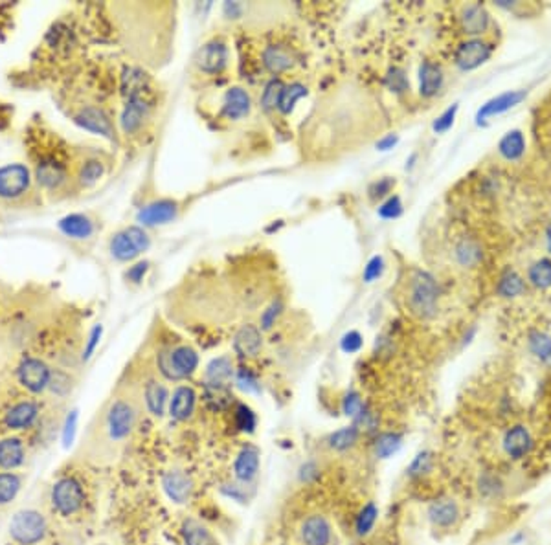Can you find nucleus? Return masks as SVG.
I'll return each mask as SVG.
<instances>
[{"mask_svg": "<svg viewBox=\"0 0 551 545\" xmlns=\"http://www.w3.org/2000/svg\"><path fill=\"white\" fill-rule=\"evenodd\" d=\"M437 297H440V288L434 275L425 270L413 272L408 288L410 311L418 318H432L437 311Z\"/></svg>", "mask_w": 551, "mask_h": 545, "instance_id": "1", "label": "nucleus"}, {"mask_svg": "<svg viewBox=\"0 0 551 545\" xmlns=\"http://www.w3.org/2000/svg\"><path fill=\"white\" fill-rule=\"evenodd\" d=\"M158 365H160V371L171 380H184V378L192 377L199 368V355L195 349L187 346L175 347L160 355Z\"/></svg>", "mask_w": 551, "mask_h": 545, "instance_id": "2", "label": "nucleus"}, {"mask_svg": "<svg viewBox=\"0 0 551 545\" xmlns=\"http://www.w3.org/2000/svg\"><path fill=\"white\" fill-rule=\"evenodd\" d=\"M149 248V237L142 228L133 226L114 235L111 243V252L120 261H131Z\"/></svg>", "mask_w": 551, "mask_h": 545, "instance_id": "3", "label": "nucleus"}, {"mask_svg": "<svg viewBox=\"0 0 551 545\" xmlns=\"http://www.w3.org/2000/svg\"><path fill=\"white\" fill-rule=\"evenodd\" d=\"M491 55H493V46L487 40L474 37V39H467L458 46V50L454 53V61H456L459 70L471 72L489 61Z\"/></svg>", "mask_w": 551, "mask_h": 545, "instance_id": "4", "label": "nucleus"}, {"mask_svg": "<svg viewBox=\"0 0 551 545\" xmlns=\"http://www.w3.org/2000/svg\"><path fill=\"white\" fill-rule=\"evenodd\" d=\"M9 531H11V536L17 541L24 545H31L45 536L46 523L43 516L36 512V510H24V512H18L15 516Z\"/></svg>", "mask_w": 551, "mask_h": 545, "instance_id": "5", "label": "nucleus"}, {"mask_svg": "<svg viewBox=\"0 0 551 545\" xmlns=\"http://www.w3.org/2000/svg\"><path fill=\"white\" fill-rule=\"evenodd\" d=\"M502 448L503 453H506L509 459L520 461V459H525L529 453L533 452L535 439L528 426L515 424L511 426V428H507V431L503 434Z\"/></svg>", "mask_w": 551, "mask_h": 545, "instance_id": "6", "label": "nucleus"}, {"mask_svg": "<svg viewBox=\"0 0 551 545\" xmlns=\"http://www.w3.org/2000/svg\"><path fill=\"white\" fill-rule=\"evenodd\" d=\"M30 187V171L24 165H6L0 169V199L13 200L23 197Z\"/></svg>", "mask_w": 551, "mask_h": 545, "instance_id": "7", "label": "nucleus"}, {"mask_svg": "<svg viewBox=\"0 0 551 545\" xmlns=\"http://www.w3.org/2000/svg\"><path fill=\"white\" fill-rule=\"evenodd\" d=\"M136 412L127 400H116L107 413V428L112 439H125L133 431Z\"/></svg>", "mask_w": 551, "mask_h": 545, "instance_id": "8", "label": "nucleus"}, {"mask_svg": "<svg viewBox=\"0 0 551 545\" xmlns=\"http://www.w3.org/2000/svg\"><path fill=\"white\" fill-rule=\"evenodd\" d=\"M52 501L62 514H74L76 510L81 509L84 501V494L81 485L76 479H61L58 481L52 492Z\"/></svg>", "mask_w": 551, "mask_h": 545, "instance_id": "9", "label": "nucleus"}, {"mask_svg": "<svg viewBox=\"0 0 551 545\" xmlns=\"http://www.w3.org/2000/svg\"><path fill=\"white\" fill-rule=\"evenodd\" d=\"M300 540L303 545H331L333 527L329 519L320 514H312L300 527Z\"/></svg>", "mask_w": 551, "mask_h": 545, "instance_id": "10", "label": "nucleus"}, {"mask_svg": "<svg viewBox=\"0 0 551 545\" xmlns=\"http://www.w3.org/2000/svg\"><path fill=\"white\" fill-rule=\"evenodd\" d=\"M525 99V90H509L503 92L496 98L489 99V101L481 105V109L476 112V123L481 125L485 120H489L493 116L503 114V112L511 111L513 106H516L520 101Z\"/></svg>", "mask_w": 551, "mask_h": 545, "instance_id": "11", "label": "nucleus"}, {"mask_svg": "<svg viewBox=\"0 0 551 545\" xmlns=\"http://www.w3.org/2000/svg\"><path fill=\"white\" fill-rule=\"evenodd\" d=\"M259 474V450L252 444H245L234 461V475L241 485H250Z\"/></svg>", "mask_w": 551, "mask_h": 545, "instance_id": "12", "label": "nucleus"}, {"mask_svg": "<svg viewBox=\"0 0 551 545\" xmlns=\"http://www.w3.org/2000/svg\"><path fill=\"white\" fill-rule=\"evenodd\" d=\"M428 522L434 525V527L440 529H449L452 525H456L459 519V507L458 503L450 497H441V500L432 501L427 509Z\"/></svg>", "mask_w": 551, "mask_h": 545, "instance_id": "13", "label": "nucleus"}, {"mask_svg": "<svg viewBox=\"0 0 551 545\" xmlns=\"http://www.w3.org/2000/svg\"><path fill=\"white\" fill-rule=\"evenodd\" d=\"M162 487H164L169 500L175 501V503H186L193 490L192 479L182 470H169V472H165L164 478H162Z\"/></svg>", "mask_w": 551, "mask_h": 545, "instance_id": "14", "label": "nucleus"}, {"mask_svg": "<svg viewBox=\"0 0 551 545\" xmlns=\"http://www.w3.org/2000/svg\"><path fill=\"white\" fill-rule=\"evenodd\" d=\"M459 23H462L463 31L467 35H481L489 28L491 18L485 6L480 2H474V4L463 6L462 13H459Z\"/></svg>", "mask_w": 551, "mask_h": 545, "instance_id": "15", "label": "nucleus"}, {"mask_svg": "<svg viewBox=\"0 0 551 545\" xmlns=\"http://www.w3.org/2000/svg\"><path fill=\"white\" fill-rule=\"evenodd\" d=\"M228 61V50L222 43L212 40L208 45H204L197 53V67L202 72L214 74V72H221Z\"/></svg>", "mask_w": 551, "mask_h": 545, "instance_id": "16", "label": "nucleus"}, {"mask_svg": "<svg viewBox=\"0 0 551 545\" xmlns=\"http://www.w3.org/2000/svg\"><path fill=\"white\" fill-rule=\"evenodd\" d=\"M21 384L30 391H43L50 384V371L40 360H26L18 369Z\"/></svg>", "mask_w": 551, "mask_h": 545, "instance_id": "17", "label": "nucleus"}, {"mask_svg": "<svg viewBox=\"0 0 551 545\" xmlns=\"http://www.w3.org/2000/svg\"><path fill=\"white\" fill-rule=\"evenodd\" d=\"M177 202L173 200H158L151 202L146 208L140 209L138 221L143 222L146 226H156V224H165L177 217Z\"/></svg>", "mask_w": 551, "mask_h": 545, "instance_id": "18", "label": "nucleus"}, {"mask_svg": "<svg viewBox=\"0 0 551 545\" xmlns=\"http://www.w3.org/2000/svg\"><path fill=\"white\" fill-rule=\"evenodd\" d=\"M263 346L261 331L256 325H245L237 331L234 338V349L241 358H253L259 355Z\"/></svg>", "mask_w": 551, "mask_h": 545, "instance_id": "19", "label": "nucleus"}, {"mask_svg": "<svg viewBox=\"0 0 551 545\" xmlns=\"http://www.w3.org/2000/svg\"><path fill=\"white\" fill-rule=\"evenodd\" d=\"M250 96L246 90L234 87L224 94L222 99V116H227L228 120H241L250 112Z\"/></svg>", "mask_w": 551, "mask_h": 545, "instance_id": "20", "label": "nucleus"}, {"mask_svg": "<svg viewBox=\"0 0 551 545\" xmlns=\"http://www.w3.org/2000/svg\"><path fill=\"white\" fill-rule=\"evenodd\" d=\"M197 404V395L192 387L180 386L175 390L173 397H171V402H169V413L177 421H187L190 417L195 412Z\"/></svg>", "mask_w": 551, "mask_h": 545, "instance_id": "21", "label": "nucleus"}, {"mask_svg": "<svg viewBox=\"0 0 551 545\" xmlns=\"http://www.w3.org/2000/svg\"><path fill=\"white\" fill-rule=\"evenodd\" d=\"M443 84V70L430 61H425L419 67V94L422 98H432L440 92Z\"/></svg>", "mask_w": 551, "mask_h": 545, "instance_id": "22", "label": "nucleus"}, {"mask_svg": "<svg viewBox=\"0 0 551 545\" xmlns=\"http://www.w3.org/2000/svg\"><path fill=\"white\" fill-rule=\"evenodd\" d=\"M498 153L509 162L520 160L525 153V138L522 131L513 129L503 134L502 140L498 142Z\"/></svg>", "mask_w": 551, "mask_h": 545, "instance_id": "23", "label": "nucleus"}, {"mask_svg": "<svg viewBox=\"0 0 551 545\" xmlns=\"http://www.w3.org/2000/svg\"><path fill=\"white\" fill-rule=\"evenodd\" d=\"M263 65L271 74H281V72L289 70L294 65V59L290 55V52L283 46H268L265 52H263Z\"/></svg>", "mask_w": 551, "mask_h": 545, "instance_id": "24", "label": "nucleus"}, {"mask_svg": "<svg viewBox=\"0 0 551 545\" xmlns=\"http://www.w3.org/2000/svg\"><path fill=\"white\" fill-rule=\"evenodd\" d=\"M182 538L186 545H219L214 532L197 519H186L182 525Z\"/></svg>", "mask_w": 551, "mask_h": 545, "instance_id": "25", "label": "nucleus"}, {"mask_svg": "<svg viewBox=\"0 0 551 545\" xmlns=\"http://www.w3.org/2000/svg\"><path fill=\"white\" fill-rule=\"evenodd\" d=\"M206 384H227L236 377L234 363L228 356H219L206 365Z\"/></svg>", "mask_w": 551, "mask_h": 545, "instance_id": "26", "label": "nucleus"}, {"mask_svg": "<svg viewBox=\"0 0 551 545\" xmlns=\"http://www.w3.org/2000/svg\"><path fill=\"white\" fill-rule=\"evenodd\" d=\"M77 123L83 125L84 129L92 131V133L103 134V136L112 138V125L109 118L98 109H84L80 116H77Z\"/></svg>", "mask_w": 551, "mask_h": 545, "instance_id": "27", "label": "nucleus"}, {"mask_svg": "<svg viewBox=\"0 0 551 545\" xmlns=\"http://www.w3.org/2000/svg\"><path fill=\"white\" fill-rule=\"evenodd\" d=\"M59 230L72 239H87L92 235L94 226L84 215H68L59 221Z\"/></svg>", "mask_w": 551, "mask_h": 545, "instance_id": "28", "label": "nucleus"}, {"mask_svg": "<svg viewBox=\"0 0 551 545\" xmlns=\"http://www.w3.org/2000/svg\"><path fill=\"white\" fill-rule=\"evenodd\" d=\"M168 399H169L168 390L162 386L160 382L153 380L147 384L146 402H147V408H149V412H151L153 415L156 417L164 415L165 406H168Z\"/></svg>", "mask_w": 551, "mask_h": 545, "instance_id": "29", "label": "nucleus"}, {"mask_svg": "<svg viewBox=\"0 0 551 545\" xmlns=\"http://www.w3.org/2000/svg\"><path fill=\"white\" fill-rule=\"evenodd\" d=\"M147 105L142 98L129 99V105L125 106L124 114H121V125H124L125 133H133L142 125Z\"/></svg>", "mask_w": 551, "mask_h": 545, "instance_id": "30", "label": "nucleus"}, {"mask_svg": "<svg viewBox=\"0 0 551 545\" xmlns=\"http://www.w3.org/2000/svg\"><path fill=\"white\" fill-rule=\"evenodd\" d=\"M37 417V408L31 402H23L17 404L15 408L9 409L8 417H6V422H8L9 428H15V430H21V428H26L31 422L36 421Z\"/></svg>", "mask_w": 551, "mask_h": 545, "instance_id": "31", "label": "nucleus"}, {"mask_svg": "<svg viewBox=\"0 0 551 545\" xmlns=\"http://www.w3.org/2000/svg\"><path fill=\"white\" fill-rule=\"evenodd\" d=\"M24 448L18 439L0 441V466L4 468H15L23 463Z\"/></svg>", "mask_w": 551, "mask_h": 545, "instance_id": "32", "label": "nucleus"}, {"mask_svg": "<svg viewBox=\"0 0 551 545\" xmlns=\"http://www.w3.org/2000/svg\"><path fill=\"white\" fill-rule=\"evenodd\" d=\"M204 399L212 409H227L234 397L227 384H206Z\"/></svg>", "mask_w": 551, "mask_h": 545, "instance_id": "33", "label": "nucleus"}, {"mask_svg": "<svg viewBox=\"0 0 551 545\" xmlns=\"http://www.w3.org/2000/svg\"><path fill=\"white\" fill-rule=\"evenodd\" d=\"M359 434L360 431L355 424L346 426V428H340V430L333 431V434L329 435L327 443H329V446L333 448V450H337V452H347V450H351L356 444Z\"/></svg>", "mask_w": 551, "mask_h": 545, "instance_id": "34", "label": "nucleus"}, {"mask_svg": "<svg viewBox=\"0 0 551 545\" xmlns=\"http://www.w3.org/2000/svg\"><path fill=\"white\" fill-rule=\"evenodd\" d=\"M456 259H458L459 265L463 266H476L481 261V248L478 241L474 239H465L459 241L456 244Z\"/></svg>", "mask_w": 551, "mask_h": 545, "instance_id": "35", "label": "nucleus"}, {"mask_svg": "<svg viewBox=\"0 0 551 545\" xmlns=\"http://www.w3.org/2000/svg\"><path fill=\"white\" fill-rule=\"evenodd\" d=\"M529 351L533 353L535 358L551 365V336L540 331H531L528 338Z\"/></svg>", "mask_w": 551, "mask_h": 545, "instance_id": "36", "label": "nucleus"}, {"mask_svg": "<svg viewBox=\"0 0 551 545\" xmlns=\"http://www.w3.org/2000/svg\"><path fill=\"white\" fill-rule=\"evenodd\" d=\"M373 448H375V456H377L378 459H388V457L395 456L400 448H403V435L391 434V431H388V434H381L377 439H375Z\"/></svg>", "mask_w": 551, "mask_h": 545, "instance_id": "37", "label": "nucleus"}, {"mask_svg": "<svg viewBox=\"0 0 551 545\" xmlns=\"http://www.w3.org/2000/svg\"><path fill=\"white\" fill-rule=\"evenodd\" d=\"M496 290L502 297L520 296L524 292V280L515 270H506L498 280Z\"/></svg>", "mask_w": 551, "mask_h": 545, "instance_id": "38", "label": "nucleus"}, {"mask_svg": "<svg viewBox=\"0 0 551 545\" xmlns=\"http://www.w3.org/2000/svg\"><path fill=\"white\" fill-rule=\"evenodd\" d=\"M378 519V507L375 505L373 501L366 503L362 509H360L359 516H356L355 522V531L359 536H368L369 532L373 531L375 523Z\"/></svg>", "mask_w": 551, "mask_h": 545, "instance_id": "39", "label": "nucleus"}, {"mask_svg": "<svg viewBox=\"0 0 551 545\" xmlns=\"http://www.w3.org/2000/svg\"><path fill=\"white\" fill-rule=\"evenodd\" d=\"M528 277L531 285L537 288H550L551 287V259L542 258L537 263L529 266Z\"/></svg>", "mask_w": 551, "mask_h": 545, "instance_id": "40", "label": "nucleus"}, {"mask_svg": "<svg viewBox=\"0 0 551 545\" xmlns=\"http://www.w3.org/2000/svg\"><path fill=\"white\" fill-rule=\"evenodd\" d=\"M303 96H307V87L302 83H293V84H287L283 89V94H281V99H280V105H278V109H280L283 114H289V112H293L294 105L300 101V99L303 98Z\"/></svg>", "mask_w": 551, "mask_h": 545, "instance_id": "41", "label": "nucleus"}, {"mask_svg": "<svg viewBox=\"0 0 551 545\" xmlns=\"http://www.w3.org/2000/svg\"><path fill=\"white\" fill-rule=\"evenodd\" d=\"M234 421H236L237 430L245 431V434H253L256 426H258V417L246 404H237L236 412H234Z\"/></svg>", "mask_w": 551, "mask_h": 545, "instance_id": "42", "label": "nucleus"}, {"mask_svg": "<svg viewBox=\"0 0 551 545\" xmlns=\"http://www.w3.org/2000/svg\"><path fill=\"white\" fill-rule=\"evenodd\" d=\"M432 466H434V456L430 452H419L406 468V475L408 478H422L428 472H432Z\"/></svg>", "mask_w": 551, "mask_h": 545, "instance_id": "43", "label": "nucleus"}, {"mask_svg": "<svg viewBox=\"0 0 551 545\" xmlns=\"http://www.w3.org/2000/svg\"><path fill=\"white\" fill-rule=\"evenodd\" d=\"M285 84L280 79H271L263 90L261 96V105L265 111H272V109H278L281 99V94H283Z\"/></svg>", "mask_w": 551, "mask_h": 545, "instance_id": "44", "label": "nucleus"}, {"mask_svg": "<svg viewBox=\"0 0 551 545\" xmlns=\"http://www.w3.org/2000/svg\"><path fill=\"white\" fill-rule=\"evenodd\" d=\"M37 177H39V182H43L45 186L54 187L61 184L65 173H62L61 165L58 164H40L39 169H37Z\"/></svg>", "mask_w": 551, "mask_h": 545, "instance_id": "45", "label": "nucleus"}, {"mask_svg": "<svg viewBox=\"0 0 551 545\" xmlns=\"http://www.w3.org/2000/svg\"><path fill=\"white\" fill-rule=\"evenodd\" d=\"M21 481L13 474H0V503H8L17 496Z\"/></svg>", "mask_w": 551, "mask_h": 545, "instance_id": "46", "label": "nucleus"}, {"mask_svg": "<svg viewBox=\"0 0 551 545\" xmlns=\"http://www.w3.org/2000/svg\"><path fill=\"white\" fill-rule=\"evenodd\" d=\"M458 109H459L458 103H454V105L449 106V109H447L443 114L437 116L436 120H434V123H432V129H434V133L443 134V133H447L449 129H452L454 120H456V114H458Z\"/></svg>", "mask_w": 551, "mask_h": 545, "instance_id": "47", "label": "nucleus"}, {"mask_svg": "<svg viewBox=\"0 0 551 545\" xmlns=\"http://www.w3.org/2000/svg\"><path fill=\"white\" fill-rule=\"evenodd\" d=\"M366 408V404L362 402V399H360V395L355 393V391H349V393L346 395L342 399V412L344 415L347 417H351L353 421H355L356 417L360 415V412Z\"/></svg>", "mask_w": 551, "mask_h": 545, "instance_id": "48", "label": "nucleus"}, {"mask_svg": "<svg viewBox=\"0 0 551 545\" xmlns=\"http://www.w3.org/2000/svg\"><path fill=\"white\" fill-rule=\"evenodd\" d=\"M403 213V202L397 195H391L378 206V217L383 219H397Z\"/></svg>", "mask_w": 551, "mask_h": 545, "instance_id": "49", "label": "nucleus"}, {"mask_svg": "<svg viewBox=\"0 0 551 545\" xmlns=\"http://www.w3.org/2000/svg\"><path fill=\"white\" fill-rule=\"evenodd\" d=\"M236 384L239 390L246 391V393H259V390H261L258 378L253 377L250 371H246V369H239L236 373Z\"/></svg>", "mask_w": 551, "mask_h": 545, "instance_id": "50", "label": "nucleus"}, {"mask_svg": "<svg viewBox=\"0 0 551 545\" xmlns=\"http://www.w3.org/2000/svg\"><path fill=\"white\" fill-rule=\"evenodd\" d=\"M383 270H384V259L381 258V255H375V258L369 259L368 265H366L362 277H364L366 283H373L375 280H378V277L383 275Z\"/></svg>", "mask_w": 551, "mask_h": 545, "instance_id": "51", "label": "nucleus"}, {"mask_svg": "<svg viewBox=\"0 0 551 545\" xmlns=\"http://www.w3.org/2000/svg\"><path fill=\"white\" fill-rule=\"evenodd\" d=\"M102 175H103L102 162H98V160H90V162L84 164L83 171H81V180H83V184H94V182H98L99 178H102Z\"/></svg>", "mask_w": 551, "mask_h": 545, "instance_id": "52", "label": "nucleus"}, {"mask_svg": "<svg viewBox=\"0 0 551 545\" xmlns=\"http://www.w3.org/2000/svg\"><path fill=\"white\" fill-rule=\"evenodd\" d=\"M360 347H362V336H360V333H356V331H349V333L344 334L342 340H340V349H342L344 353H347V355L360 351Z\"/></svg>", "mask_w": 551, "mask_h": 545, "instance_id": "53", "label": "nucleus"}, {"mask_svg": "<svg viewBox=\"0 0 551 545\" xmlns=\"http://www.w3.org/2000/svg\"><path fill=\"white\" fill-rule=\"evenodd\" d=\"M281 309H283L281 302H274L271 307H268L267 311L263 312L261 314V329L263 331H268V329L274 327L276 319L280 318V314H281Z\"/></svg>", "mask_w": 551, "mask_h": 545, "instance_id": "54", "label": "nucleus"}, {"mask_svg": "<svg viewBox=\"0 0 551 545\" xmlns=\"http://www.w3.org/2000/svg\"><path fill=\"white\" fill-rule=\"evenodd\" d=\"M500 481H498V478H494V475L491 474H485L480 478V492L485 494V496H494V494L500 490Z\"/></svg>", "mask_w": 551, "mask_h": 545, "instance_id": "55", "label": "nucleus"}, {"mask_svg": "<svg viewBox=\"0 0 551 545\" xmlns=\"http://www.w3.org/2000/svg\"><path fill=\"white\" fill-rule=\"evenodd\" d=\"M395 186V182L391 180V178H381L378 182H375L373 186H371V189H369V193H371V197H375V199H383V197H386L388 193H391V187Z\"/></svg>", "mask_w": 551, "mask_h": 545, "instance_id": "56", "label": "nucleus"}, {"mask_svg": "<svg viewBox=\"0 0 551 545\" xmlns=\"http://www.w3.org/2000/svg\"><path fill=\"white\" fill-rule=\"evenodd\" d=\"M388 84H390V89H393L395 92H403L408 87V81H406L405 74L400 70H393L390 72V76H388Z\"/></svg>", "mask_w": 551, "mask_h": 545, "instance_id": "57", "label": "nucleus"}, {"mask_svg": "<svg viewBox=\"0 0 551 545\" xmlns=\"http://www.w3.org/2000/svg\"><path fill=\"white\" fill-rule=\"evenodd\" d=\"M318 472H320V470H318L316 463L307 461L300 466V479H302L303 483H311V481H315V479L318 478Z\"/></svg>", "mask_w": 551, "mask_h": 545, "instance_id": "58", "label": "nucleus"}, {"mask_svg": "<svg viewBox=\"0 0 551 545\" xmlns=\"http://www.w3.org/2000/svg\"><path fill=\"white\" fill-rule=\"evenodd\" d=\"M102 333H103V329L102 325H98V327H94L92 329V333H90V338H89V343H87V349H84V360L90 358V355H92L94 351H96V346L99 343V338H102Z\"/></svg>", "mask_w": 551, "mask_h": 545, "instance_id": "59", "label": "nucleus"}, {"mask_svg": "<svg viewBox=\"0 0 551 545\" xmlns=\"http://www.w3.org/2000/svg\"><path fill=\"white\" fill-rule=\"evenodd\" d=\"M147 268H149V265H147V263H138V265H134L133 268L127 272V277H129L133 283H140V281L143 280V275H146Z\"/></svg>", "mask_w": 551, "mask_h": 545, "instance_id": "60", "label": "nucleus"}, {"mask_svg": "<svg viewBox=\"0 0 551 545\" xmlns=\"http://www.w3.org/2000/svg\"><path fill=\"white\" fill-rule=\"evenodd\" d=\"M76 422H77V415H76V412H74L67 419V424H65V444H67V446L72 443V439H74V431H76Z\"/></svg>", "mask_w": 551, "mask_h": 545, "instance_id": "61", "label": "nucleus"}, {"mask_svg": "<svg viewBox=\"0 0 551 545\" xmlns=\"http://www.w3.org/2000/svg\"><path fill=\"white\" fill-rule=\"evenodd\" d=\"M397 142H399V138H397L395 134H388L383 140H378L377 149L378 151H390V149H393V147L397 145Z\"/></svg>", "mask_w": 551, "mask_h": 545, "instance_id": "62", "label": "nucleus"}, {"mask_svg": "<svg viewBox=\"0 0 551 545\" xmlns=\"http://www.w3.org/2000/svg\"><path fill=\"white\" fill-rule=\"evenodd\" d=\"M546 244H547V250H550V253H551V224L547 226V230H546Z\"/></svg>", "mask_w": 551, "mask_h": 545, "instance_id": "63", "label": "nucleus"}]
</instances>
